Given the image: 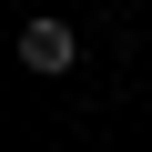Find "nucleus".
Instances as JSON below:
<instances>
[{
    "label": "nucleus",
    "mask_w": 152,
    "mask_h": 152,
    "mask_svg": "<svg viewBox=\"0 0 152 152\" xmlns=\"http://www.w3.org/2000/svg\"><path fill=\"white\" fill-rule=\"evenodd\" d=\"M71 61H81V41H71V20H31V31H20V71H41V81H61Z\"/></svg>",
    "instance_id": "1"
}]
</instances>
